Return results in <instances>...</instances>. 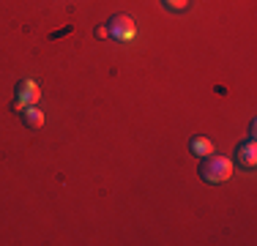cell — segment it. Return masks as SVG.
I'll list each match as a JSON object with an SVG mask.
<instances>
[{"instance_id":"6da1fadb","label":"cell","mask_w":257,"mask_h":246,"mask_svg":"<svg viewBox=\"0 0 257 246\" xmlns=\"http://www.w3.org/2000/svg\"><path fill=\"white\" fill-rule=\"evenodd\" d=\"M200 175H203V181L208 183H224L232 178V162L224 156H205V164L200 167Z\"/></svg>"},{"instance_id":"7a4b0ae2","label":"cell","mask_w":257,"mask_h":246,"mask_svg":"<svg viewBox=\"0 0 257 246\" xmlns=\"http://www.w3.org/2000/svg\"><path fill=\"white\" fill-rule=\"evenodd\" d=\"M41 98V90L39 85L33 82V79H22L20 85H17V101H14V112H25L28 107H36Z\"/></svg>"},{"instance_id":"3957f363","label":"cell","mask_w":257,"mask_h":246,"mask_svg":"<svg viewBox=\"0 0 257 246\" xmlns=\"http://www.w3.org/2000/svg\"><path fill=\"white\" fill-rule=\"evenodd\" d=\"M107 30H109V36H112L115 41H132L134 36H137V25H134V20L128 14L112 17V20L107 22Z\"/></svg>"},{"instance_id":"277c9868","label":"cell","mask_w":257,"mask_h":246,"mask_svg":"<svg viewBox=\"0 0 257 246\" xmlns=\"http://www.w3.org/2000/svg\"><path fill=\"white\" fill-rule=\"evenodd\" d=\"M238 162H241V167H254V164H257V145H254V140L238 145Z\"/></svg>"},{"instance_id":"5b68a950","label":"cell","mask_w":257,"mask_h":246,"mask_svg":"<svg viewBox=\"0 0 257 246\" xmlns=\"http://www.w3.org/2000/svg\"><path fill=\"white\" fill-rule=\"evenodd\" d=\"M189 151L194 153V156H200V159H205V156H211V153H216L213 151V143L208 137H194L192 143H189Z\"/></svg>"},{"instance_id":"8992f818","label":"cell","mask_w":257,"mask_h":246,"mask_svg":"<svg viewBox=\"0 0 257 246\" xmlns=\"http://www.w3.org/2000/svg\"><path fill=\"white\" fill-rule=\"evenodd\" d=\"M22 118H25V123H28L30 129L44 126V112H41V109H36V107H28L25 112H22Z\"/></svg>"},{"instance_id":"52a82bcc","label":"cell","mask_w":257,"mask_h":246,"mask_svg":"<svg viewBox=\"0 0 257 246\" xmlns=\"http://www.w3.org/2000/svg\"><path fill=\"white\" fill-rule=\"evenodd\" d=\"M164 3V9H170V11H183L189 6V0H162Z\"/></svg>"},{"instance_id":"ba28073f","label":"cell","mask_w":257,"mask_h":246,"mask_svg":"<svg viewBox=\"0 0 257 246\" xmlns=\"http://www.w3.org/2000/svg\"><path fill=\"white\" fill-rule=\"evenodd\" d=\"M107 36H109L107 28H99V30H96V39H107Z\"/></svg>"}]
</instances>
